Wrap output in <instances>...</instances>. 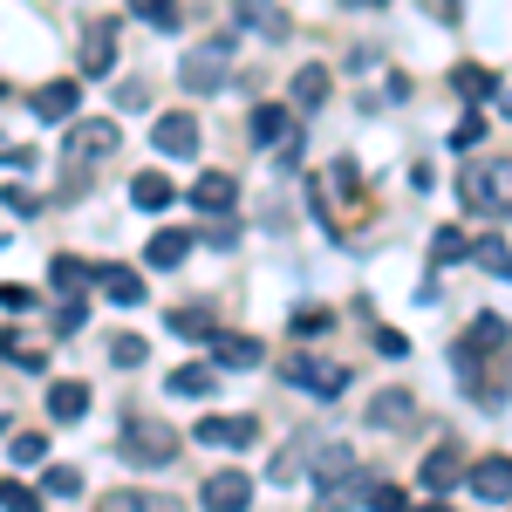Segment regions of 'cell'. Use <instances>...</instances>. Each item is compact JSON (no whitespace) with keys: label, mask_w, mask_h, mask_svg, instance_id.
<instances>
[{"label":"cell","mask_w":512,"mask_h":512,"mask_svg":"<svg viewBox=\"0 0 512 512\" xmlns=\"http://www.w3.org/2000/svg\"><path fill=\"white\" fill-rule=\"evenodd\" d=\"M458 198H465L472 212H485V219H506V212H512V158L472 164V171L458 178Z\"/></svg>","instance_id":"obj_1"},{"label":"cell","mask_w":512,"mask_h":512,"mask_svg":"<svg viewBox=\"0 0 512 512\" xmlns=\"http://www.w3.org/2000/svg\"><path fill=\"white\" fill-rule=\"evenodd\" d=\"M178 458V431L158 424V417H130L123 424V465H137V472H158Z\"/></svg>","instance_id":"obj_2"},{"label":"cell","mask_w":512,"mask_h":512,"mask_svg":"<svg viewBox=\"0 0 512 512\" xmlns=\"http://www.w3.org/2000/svg\"><path fill=\"white\" fill-rule=\"evenodd\" d=\"M110 151H117V123L96 117V123H76V130H69V151H62V164H69V178H82L89 164H103Z\"/></svg>","instance_id":"obj_3"},{"label":"cell","mask_w":512,"mask_h":512,"mask_svg":"<svg viewBox=\"0 0 512 512\" xmlns=\"http://www.w3.org/2000/svg\"><path fill=\"white\" fill-rule=\"evenodd\" d=\"M178 82H185L192 96H212V89H226V41H205V48H192V55L178 62Z\"/></svg>","instance_id":"obj_4"},{"label":"cell","mask_w":512,"mask_h":512,"mask_svg":"<svg viewBox=\"0 0 512 512\" xmlns=\"http://www.w3.org/2000/svg\"><path fill=\"white\" fill-rule=\"evenodd\" d=\"M198 506L205 512H246L253 506V478L246 472H212L205 485H198Z\"/></svg>","instance_id":"obj_5"},{"label":"cell","mask_w":512,"mask_h":512,"mask_svg":"<svg viewBox=\"0 0 512 512\" xmlns=\"http://www.w3.org/2000/svg\"><path fill=\"white\" fill-rule=\"evenodd\" d=\"M198 444H219V451H246V444H260V424L253 417H198Z\"/></svg>","instance_id":"obj_6"},{"label":"cell","mask_w":512,"mask_h":512,"mask_svg":"<svg viewBox=\"0 0 512 512\" xmlns=\"http://www.w3.org/2000/svg\"><path fill=\"white\" fill-rule=\"evenodd\" d=\"M151 137H158V151H164V158H192V151H198V123L185 117V110H164Z\"/></svg>","instance_id":"obj_7"},{"label":"cell","mask_w":512,"mask_h":512,"mask_svg":"<svg viewBox=\"0 0 512 512\" xmlns=\"http://www.w3.org/2000/svg\"><path fill=\"white\" fill-rule=\"evenodd\" d=\"M410 417H417V396H410V390L369 396V424H376V431H410Z\"/></svg>","instance_id":"obj_8"},{"label":"cell","mask_w":512,"mask_h":512,"mask_svg":"<svg viewBox=\"0 0 512 512\" xmlns=\"http://www.w3.org/2000/svg\"><path fill=\"white\" fill-rule=\"evenodd\" d=\"M76 103H82V82H48V89H35V117L41 123H69L76 117Z\"/></svg>","instance_id":"obj_9"},{"label":"cell","mask_w":512,"mask_h":512,"mask_svg":"<svg viewBox=\"0 0 512 512\" xmlns=\"http://www.w3.org/2000/svg\"><path fill=\"white\" fill-rule=\"evenodd\" d=\"M96 287H103V301H117V308H137V301H151L137 267H96Z\"/></svg>","instance_id":"obj_10"},{"label":"cell","mask_w":512,"mask_h":512,"mask_svg":"<svg viewBox=\"0 0 512 512\" xmlns=\"http://www.w3.org/2000/svg\"><path fill=\"white\" fill-rule=\"evenodd\" d=\"M185 198H192L198 212H219V219H226V212H233V205H239V185H233V178H226V171H205V178H198V185H192V192H185Z\"/></svg>","instance_id":"obj_11"},{"label":"cell","mask_w":512,"mask_h":512,"mask_svg":"<svg viewBox=\"0 0 512 512\" xmlns=\"http://www.w3.org/2000/svg\"><path fill=\"white\" fill-rule=\"evenodd\" d=\"M472 492H478V499H492V506L512 499V458H478V465H472Z\"/></svg>","instance_id":"obj_12"},{"label":"cell","mask_w":512,"mask_h":512,"mask_svg":"<svg viewBox=\"0 0 512 512\" xmlns=\"http://www.w3.org/2000/svg\"><path fill=\"white\" fill-rule=\"evenodd\" d=\"M171 198H178V185H171L164 171H137V178H130V205H137V212H164Z\"/></svg>","instance_id":"obj_13"},{"label":"cell","mask_w":512,"mask_h":512,"mask_svg":"<svg viewBox=\"0 0 512 512\" xmlns=\"http://www.w3.org/2000/svg\"><path fill=\"white\" fill-rule=\"evenodd\" d=\"M110 62H117V28H110V21H96L89 41H82V69H89V76H110Z\"/></svg>","instance_id":"obj_14"},{"label":"cell","mask_w":512,"mask_h":512,"mask_svg":"<svg viewBox=\"0 0 512 512\" xmlns=\"http://www.w3.org/2000/svg\"><path fill=\"white\" fill-rule=\"evenodd\" d=\"M239 28H260L267 41L287 35V14H280V0H239Z\"/></svg>","instance_id":"obj_15"},{"label":"cell","mask_w":512,"mask_h":512,"mask_svg":"<svg viewBox=\"0 0 512 512\" xmlns=\"http://www.w3.org/2000/svg\"><path fill=\"white\" fill-rule=\"evenodd\" d=\"M164 390H171V396H212V390H219V369H212V362H185V369H171Z\"/></svg>","instance_id":"obj_16"},{"label":"cell","mask_w":512,"mask_h":512,"mask_svg":"<svg viewBox=\"0 0 512 512\" xmlns=\"http://www.w3.org/2000/svg\"><path fill=\"white\" fill-rule=\"evenodd\" d=\"M287 103H253V123H246V130H253V144H287Z\"/></svg>","instance_id":"obj_17"},{"label":"cell","mask_w":512,"mask_h":512,"mask_svg":"<svg viewBox=\"0 0 512 512\" xmlns=\"http://www.w3.org/2000/svg\"><path fill=\"white\" fill-rule=\"evenodd\" d=\"M212 355H219V369H260V342L253 335H212Z\"/></svg>","instance_id":"obj_18"},{"label":"cell","mask_w":512,"mask_h":512,"mask_svg":"<svg viewBox=\"0 0 512 512\" xmlns=\"http://www.w3.org/2000/svg\"><path fill=\"white\" fill-rule=\"evenodd\" d=\"M451 89H458L465 103H485V96H499V76L478 69V62H458V69H451Z\"/></svg>","instance_id":"obj_19"},{"label":"cell","mask_w":512,"mask_h":512,"mask_svg":"<svg viewBox=\"0 0 512 512\" xmlns=\"http://www.w3.org/2000/svg\"><path fill=\"white\" fill-rule=\"evenodd\" d=\"M185 253H192V233H178V226H164V233H151V267H185Z\"/></svg>","instance_id":"obj_20"},{"label":"cell","mask_w":512,"mask_h":512,"mask_svg":"<svg viewBox=\"0 0 512 512\" xmlns=\"http://www.w3.org/2000/svg\"><path fill=\"white\" fill-rule=\"evenodd\" d=\"M82 410H89V390H82V383H55V390H48V417H55V424H76Z\"/></svg>","instance_id":"obj_21"},{"label":"cell","mask_w":512,"mask_h":512,"mask_svg":"<svg viewBox=\"0 0 512 512\" xmlns=\"http://www.w3.org/2000/svg\"><path fill=\"white\" fill-rule=\"evenodd\" d=\"M321 103H328V69L308 62V69L294 76V110H321Z\"/></svg>","instance_id":"obj_22"},{"label":"cell","mask_w":512,"mask_h":512,"mask_svg":"<svg viewBox=\"0 0 512 512\" xmlns=\"http://www.w3.org/2000/svg\"><path fill=\"white\" fill-rule=\"evenodd\" d=\"M48 280H55V294H82V287H96V267H89V260H69V253H62V260L48 267Z\"/></svg>","instance_id":"obj_23"},{"label":"cell","mask_w":512,"mask_h":512,"mask_svg":"<svg viewBox=\"0 0 512 512\" xmlns=\"http://www.w3.org/2000/svg\"><path fill=\"white\" fill-rule=\"evenodd\" d=\"M458 478H472L458 465V451H431V458H424V485H431V492H451Z\"/></svg>","instance_id":"obj_24"},{"label":"cell","mask_w":512,"mask_h":512,"mask_svg":"<svg viewBox=\"0 0 512 512\" xmlns=\"http://www.w3.org/2000/svg\"><path fill=\"white\" fill-rule=\"evenodd\" d=\"M0 355H7L14 369H41V355H48V349H35L21 328H0Z\"/></svg>","instance_id":"obj_25"},{"label":"cell","mask_w":512,"mask_h":512,"mask_svg":"<svg viewBox=\"0 0 512 512\" xmlns=\"http://www.w3.org/2000/svg\"><path fill=\"white\" fill-rule=\"evenodd\" d=\"M41 492H48V499H76L82 472H76V465H48V472H41Z\"/></svg>","instance_id":"obj_26"},{"label":"cell","mask_w":512,"mask_h":512,"mask_svg":"<svg viewBox=\"0 0 512 512\" xmlns=\"http://www.w3.org/2000/svg\"><path fill=\"white\" fill-rule=\"evenodd\" d=\"M130 14L151 28H178V0H130Z\"/></svg>","instance_id":"obj_27"},{"label":"cell","mask_w":512,"mask_h":512,"mask_svg":"<svg viewBox=\"0 0 512 512\" xmlns=\"http://www.w3.org/2000/svg\"><path fill=\"white\" fill-rule=\"evenodd\" d=\"M465 253H472V239L458 233V226H444V233H437V246H431L437 267H451V260H465Z\"/></svg>","instance_id":"obj_28"},{"label":"cell","mask_w":512,"mask_h":512,"mask_svg":"<svg viewBox=\"0 0 512 512\" xmlns=\"http://www.w3.org/2000/svg\"><path fill=\"white\" fill-rule=\"evenodd\" d=\"M171 335H212V308H178V315H171Z\"/></svg>","instance_id":"obj_29"},{"label":"cell","mask_w":512,"mask_h":512,"mask_svg":"<svg viewBox=\"0 0 512 512\" xmlns=\"http://www.w3.org/2000/svg\"><path fill=\"white\" fill-rule=\"evenodd\" d=\"M144 355H151V342H144V335H117V342H110V362H117V369H137Z\"/></svg>","instance_id":"obj_30"},{"label":"cell","mask_w":512,"mask_h":512,"mask_svg":"<svg viewBox=\"0 0 512 512\" xmlns=\"http://www.w3.org/2000/svg\"><path fill=\"white\" fill-rule=\"evenodd\" d=\"M0 512H41V499L28 485H14V478H0Z\"/></svg>","instance_id":"obj_31"},{"label":"cell","mask_w":512,"mask_h":512,"mask_svg":"<svg viewBox=\"0 0 512 512\" xmlns=\"http://www.w3.org/2000/svg\"><path fill=\"white\" fill-rule=\"evenodd\" d=\"M280 376H287V383H308V390H321V376H328V369H315L308 355H287V362H280Z\"/></svg>","instance_id":"obj_32"},{"label":"cell","mask_w":512,"mask_h":512,"mask_svg":"<svg viewBox=\"0 0 512 512\" xmlns=\"http://www.w3.org/2000/svg\"><path fill=\"white\" fill-rule=\"evenodd\" d=\"M472 260H478V267H492V274H506V280H512V260H506V246H499V239H478V246H472Z\"/></svg>","instance_id":"obj_33"},{"label":"cell","mask_w":512,"mask_h":512,"mask_svg":"<svg viewBox=\"0 0 512 512\" xmlns=\"http://www.w3.org/2000/svg\"><path fill=\"white\" fill-rule=\"evenodd\" d=\"M110 512H178V499H144V492H123V499H110Z\"/></svg>","instance_id":"obj_34"},{"label":"cell","mask_w":512,"mask_h":512,"mask_svg":"<svg viewBox=\"0 0 512 512\" xmlns=\"http://www.w3.org/2000/svg\"><path fill=\"white\" fill-rule=\"evenodd\" d=\"M14 458H21V465H41V458H48V437H41V431H21V437H14Z\"/></svg>","instance_id":"obj_35"},{"label":"cell","mask_w":512,"mask_h":512,"mask_svg":"<svg viewBox=\"0 0 512 512\" xmlns=\"http://www.w3.org/2000/svg\"><path fill=\"white\" fill-rule=\"evenodd\" d=\"M0 308H7V315H21V308H35V287H21V280H7V287H0Z\"/></svg>","instance_id":"obj_36"},{"label":"cell","mask_w":512,"mask_h":512,"mask_svg":"<svg viewBox=\"0 0 512 512\" xmlns=\"http://www.w3.org/2000/svg\"><path fill=\"white\" fill-rule=\"evenodd\" d=\"M478 137H485V117H465L458 130H451V151H472Z\"/></svg>","instance_id":"obj_37"},{"label":"cell","mask_w":512,"mask_h":512,"mask_svg":"<svg viewBox=\"0 0 512 512\" xmlns=\"http://www.w3.org/2000/svg\"><path fill=\"white\" fill-rule=\"evenodd\" d=\"M369 506L376 512H403V492H396V485H369Z\"/></svg>","instance_id":"obj_38"},{"label":"cell","mask_w":512,"mask_h":512,"mask_svg":"<svg viewBox=\"0 0 512 512\" xmlns=\"http://www.w3.org/2000/svg\"><path fill=\"white\" fill-rule=\"evenodd\" d=\"M376 355H390V362H396V355H410V342H403L396 328H376Z\"/></svg>","instance_id":"obj_39"},{"label":"cell","mask_w":512,"mask_h":512,"mask_svg":"<svg viewBox=\"0 0 512 512\" xmlns=\"http://www.w3.org/2000/svg\"><path fill=\"white\" fill-rule=\"evenodd\" d=\"M117 103H123V110H144V103H151V89H144V82H117Z\"/></svg>","instance_id":"obj_40"},{"label":"cell","mask_w":512,"mask_h":512,"mask_svg":"<svg viewBox=\"0 0 512 512\" xmlns=\"http://www.w3.org/2000/svg\"><path fill=\"white\" fill-rule=\"evenodd\" d=\"M55 328L76 335V328H82V301H62V308H55Z\"/></svg>","instance_id":"obj_41"},{"label":"cell","mask_w":512,"mask_h":512,"mask_svg":"<svg viewBox=\"0 0 512 512\" xmlns=\"http://www.w3.org/2000/svg\"><path fill=\"white\" fill-rule=\"evenodd\" d=\"M294 328H301V335H321V328H328V315H321V308H301V315H294Z\"/></svg>","instance_id":"obj_42"},{"label":"cell","mask_w":512,"mask_h":512,"mask_svg":"<svg viewBox=\"0 0 512 512\" xmlns=\"http://www.w3.org/2000/svg\"><path fill=\"white\" fill-rule=\"evenodd\" d=\"M7 205H14V212L28 219V212H35V192H28V185H7Z\"/></svg>","instance_id":"obj_43"},{"label":"cell","mask_w":512,"mask_h":512,"mask_svg":"<svg viewBox=\"0 0 512 512\" xmlns=\"http://www.w3.org/2000/svg\"><path fill=\"white\" fill-rule=\"evenodd\" d=\"M342 7H383V0H342Z\"/></svg>","instance_id":"obj_44"},{"label":"cell","mask_w":512,"mask_h":512,"mask_svg":"<svg viewBox=\"0 0 512 512\" xmlns=\"http://www.w3.org/2000/svg\"><path fill=\"white\" fill-rule=\"evenodd\" d=\"M417 512H444V506H437V499H431V506H417Z\"/></svg>","instance_id":"obj_45"}]
</instances>
